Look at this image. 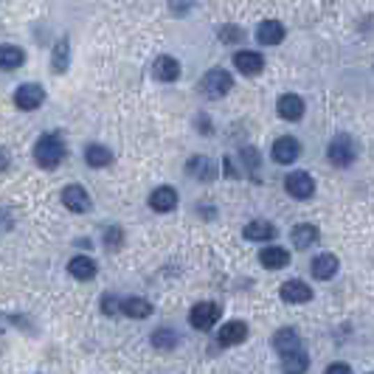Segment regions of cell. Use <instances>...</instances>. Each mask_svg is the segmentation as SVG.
I'll list each match as a JSON object with an SVG mask.
<instances>
[{
    "label": "cell",
    "mask_w": 374,
    "mask_h": 374,
    "mask_svg": "<svg viewBox=\"0 0 374 374\" xmlns=\"http://www.w3.org/2000/svg\"><path fill=\"white\" fill-rule=\"evenodd\" d=\"M248 338V327L242 321H228L226 327H219V343L222 346H237Z\"/></svg>",
    "instance_id": "obj_19"
},
{
    "label": "cell",
    "mask_w": 374,
    "mask_h": 374,
    "mask_svg": "<svg viewBox=\"0 0 374 374\" xmlns=\"http://www.w3.org/2000/svg\"><path fill=\"white\" fill-rule=\"evenodd\" d=\"M42 102H45V91L37 82H26V85H20L15 91V104L20 110H37Z\"/></svg>",
    "instance_id": "obj_7"
},
{
    "label": "cell",
    "mask_w": 374,
    "mask_h": 374,
    "mask_svg": "<svg viewBox=\"0 0 374 374\" xmlns=\"http://www.w3.org/2000/svg\"><path fill=\"white\" fill-rule=\"evenodd\" d=\"M121 237H124V231H121V228H107V234H104L107 248H110V251H113V248H118V245H121Z\"/></svg>",
    "instance_id": "obj_32"
},
{
    "label": "cell",
    "mask_w": 374,
    "mask_h": 374,
    "mask_svg": "<svg viewBox=\"0 0 374 374\" xmlns=\"http://www.w3.org/2000/svg\"><path fill=\"white\" fill-rule=\"evenodd\" d=\"M307 366H310V357H307V352H304L302 346L281 354V368H284V374H304Z\"/></svg>",
    "instance_id": "obj_15"
},
{
    "label": "cell",
    "mask_w": 374,
    "mask_h": 374,
    "mask_svg": "<svg viewBox=\"0 0 374 374\" xmlns=\"http://www.w3.org/2000/svg\"><path fill=\"white\" fill-rule=\"evenodd\" d=\"M242 237L251 240V242H267V240L276 237V228L270 226L267 219H254V222H248V226H245Z\"/></svg>",
    "instance_id": "obj_17"
},
{
    "label": "cell",
    "mask_w": 374,
    "mask_h": 374,
    "mask_svg": "<svg viewBox=\"0 0 374 374\" xmlns=\"http://www.w3.org/2000/svg\"><path fill=\"white\" fill-rule=\"evenodd\" d=\"M298 153H302V146H298V141H295L293 135H281V138H276V141H273V149H270L273 161L281 164V166L293 164V161L298 158Z\"/></svg>",
    "instance_id": "obj_8"
},
{
    "label": "cell",
    "mask_w": 374,
    "mask_h": 374,
    "mask_svg": "<svg viewBox=\"0 0 374 374\" xmlns=\"http://www.w3.org/2000/svg\"><path fill=\"white\" fill-rule=\"evenodd\" d=\"M0 335H3V327H0Z\"/></svg>",
    "instance_id": "obj_36"
},
{
    "label": "cell",
    "mask_w": 374,
    "mask_h": 374,
    "mask_svg": "<svg viewBox=\"0 0 374 374\" xmlns=\"http://www.w3.org/2000/svg\"><path fill=\"white\" fill-rule=\"evenodd\" d=\"M65 155H68V146H65V141L56 132H45L34 143V161L42 169H56L65 161Z\"/></svg>",
    "instance_id": "obj_1"
},
{
    "label": "cell",
    "mask_w": 374,
    "mask_h": 374,
    "mask_svg": "<svg viewBox=\"0 0 374 374\" xmlns=\"http://www.w3.org/2000/svg\"><path fill=\"white\" fill-rule=\"evenodd\" d=\"M85 161H88V166H93V169H104V166L113 164V153H110L107 146H102V143H91V146L85 149Z\"/></svg>",
    "instance_id": "obj_23"
},
{
    "label": "cell",
    "mask_w": 374,
    "mask_h": 374,
    "mask_svg": "<svg viewBox=\"0 0 374 374\" xmlns=\"http://www.w3.org/2000/svg\"><path fill=\"white\" fill-rule=\"evenodd\" d=\"M259 262H262L267 270H281V267L290 265V254H287L284 248H265V251L259 254Z\"/></svg>",
    "instance_id": "obj_26"
},
{
    "label": "cell",
    "mask_w": 374,
    "mask_h": 374,
    "mask_svg": "<svg viewBox=\"0 0 374 374\" xmlns=\"http://www.w3.org/2000/svg\"><path fill=\"white\" fill-rule=\"evenodd\" d=\"M9 164H12L9 153H6V149H3V146H0V172H3V169H9Z\"/></svg>",
    "instance_id": "obj_34"
},
{
    "label": "cell",
    "mask_w": 374,
    "mask_h": 374,
    "mask_svg": "<svg viewBox=\"0 0 374 374\" xmlns=\"http://www.w3.org/2000/svg\"><path fill=\"white\" fill-rule=\"evenodd\" d=\"M298 346H302V335H298L295 329H290V327H281V329L273 335V349H276L279 354L293 352V349H298Z\"/></svg>",
    "instance_id": "obj_22"
},
{
    "label": "cell",
    "mask_w": 374,
    "mask_h": 374,
    "mask_svg": "<svg viewBox=\"0 0 374 374\" xmlns=\"http://www.w3.org/2000/svg\"><path fill=\"white\" fill-rule=\"evenodd\" d=\"M284 189H287V194L295 197V200H310V197L315 194V180H313V175H307V172H290L287 180H284Z\"/></svg>",
    "instance_id": "obj_5"
},
{
    "label": "cell",
    "mask_w": 374,
    "mask_h": 374,
    "mask_svg": "<svg viewBox=\"0 0 374 374\" xmlns=\"http://www.w3.org/2000/svg\"><path fill=\"white\" fill-rule=\"evenodd\" d=\"M310 298H313V290L304 281L290 279L281 284V302H287V304H307Z\"/></svg>",
    "instance_id": "obj_10"
},
{
    "label": "cell",
    "mask_w": 374,
    "mask_h": 374,
    "mask_svg": "<svg viewBox=\"0 0 374 374\" xmlns=\"http://www.w3.org/2000/svg\"><path fill=\"white\" fill-rule=\"evenodd\" d=\"M256 40H259L262 45H279V42L284 40V26H281L279 20H265V23H259V29H256Z\"/></svg>",
    "instance_id": "obj_18"
},
{
    "label": "cell",
    "mask_w": 374,
    "mask_h": 374,
    "mask_svg": "<svg viewBox=\"0 0 374 374\" xmlns=\"http://www.w3.org/2000/svg\"><path fill=\"white\" fill-rule=\"evenodd\" d=\"M231 88H234V77L222 68H211L203 77V93L208 99H222L226 93H231Z\"/></svg>",
    "instance_id": "obj_2"
},
{
    "label": "cell",
    "mask_w": 374,
    "mask_h": 374,
    "mask_svg": "<svg viewBox=\"0 0 374 374\" xmlns=\"http://www.w3.org/2000/svg\"><path fill=\"white\" fill-rule=\"evenodd\" d=\"M327 374H352V368H349V363H332L327 368Z\"/></svg>",
    "instance_id": "obj_33"
},
{
    "label": "cell",
    "mask_w": 374,
    "mask_h": 374,
    "mask_svg": "<svg viewBox=\"0 0 374 374\" xmlns=\"http://www.w3.org/2000/svg\"><path fill=\"white\" fill-rule=\"evenodd\" d=\"M186 172H189L192 178L203 180V183H208V180H214V178H217V166H214V161H211V158H205V155H194V158H189Z\"/></svg>",
    "instance_id": "obj_14"
},
{
    "label": "cell",
    "mask_w": 374,
    "mask_h": 374,
    "mask_svg": "<svg viewBox=\"0 0 374 374\" xmlns=\"http://www.w3.org/2000/svg\"><path fill=\"white\" fill-rule=\"evenodd\" d=\"M219 315H222V307L219 304H214V302H200V304H194L192 307V313H189V321H192V327L194 329H211L217 321H219Z\"/></svg>",
    "instance_id": "obj_4"
},
{
    "label": "cell",
    "mask_w": 374,
    "mask_h": 374,
    "mask_svg": "<svg viewBox=\"0 0 374 374\" xmlns=\"http://www.w3.org/2000/svg\"><path fill=\"white\" fill-rule=\"evenodd\" d=\"M62 205L73 214H85V211H91V194L85 192V186L70 183L62 189Z\"/></svg>",
    "instance_id": "obj_6"
},
{
    "label": "cell",
    "mask_w": 374,
    "mask_h": 374,
    "mask_svg": "<svg viewBox=\"0 0 374 374\" xmlns=\"http://www.w3.org/2000/svg\"><path fill=\"white\" fill-rule=\"evenodd\" d=\"M290 240H293V245L298 248V251H307V248H313L315 242H318V228L315 226H295L293 231H290Z\"/></svg>",
    "instance_id": "obj_20"
},
{
    "label": "cell",
    "mask_w": 374,
    "mask_h": 374,
    "mask_svg": "<svg viewBox=\"0 0 374 374\" xmlns=\"http://www.w3.org/2000/svg\"><path fill=\"white\" fill-rule=\"evenodd\" d=\"M178 332H172V329H158L155 335H153V346L155 349H164V352H169V349H175L178 346Z\"/></svg>",
    "instance_id": "obj_28"
},
{
    "label": "cell",
    "mask_w": 374,
    "mask_h": 374,
    "mask_svg": "<svg viewBox=\"0 0 374 374\" xmlns=\"http://www.w3.org/2000/svg\"><path fill=\"white\" fill-rule=\"evenodd\" d=\"M242 158H245V166H248V172L256 178V169H259V153L254 146H245L242 149Z\"/></svg>",
    "instance_id": "obj_30"
},
{
    "label": "cell",
    "mask_w": 374,
    "mask_h": 374,
    "mask_svg": "<svg viewBox=\"0 0 374 374\" xmlns=\"http://www.w3.org/2000/svg\"><path fill=\"white\" fill-rule=\"evenodd\" d=\"M242 29H237V26H222L219 29V40L222 42H242Z\"/></svg>",
    "instance_id": "obj_29"
},
{
    "label": "cell",
    "mask_w": 374,
    "mask_h": 374,
    "mask_svg": "<svg viewBox=\"0 0 374 374\" xmlns=\"http://www.w3.org/2000/svg\"><path fill=\"white\" fill-rule=\"evenodd\" d=\"M102 310H104V315H113V313H118V310H121V302L107 293V295H102Z\"/></svg>",
    "instance_id": "obj_31"
},
{
    "label": "cell",
    "mask_w": 374,
    "mask_h": 374,
    "mask_svg": "<svg viewBox=\"0 0 374 374\" xmlns=\"http://www.w3.org/2000/svg\"><path fill=\"white\" fill-rule=\"evenodd\" d=\"M153 77L155 79H161V82H175L178 77H180V62L175 59V56H158L155 62H153Z\"/></svg>",
    "instance_id": "obj_12"
},
{
    "label": "cell",
    "mask_w": 374,
    "mask_h": 374,
    "mask_svg": "<svg viewBox=\"0 0 374 374\" xmlns=\"http://www.w3.org/2000/svg\"><path fill=\"white\" fill-rule=\"evenodd\" d=\"M149 208L158 214H169L178 208V192L172 186H158L153 194H149Z\"/></svg>",
    "instance_id": "obj_9"
},
{
    "label": "cell",
    "mask_w": 374,
    "mask_h": 374,
    "mask_svg": "<svg viewBox=\"0 0 374 374\" xmlns=\"http://www.w3.org/2000/svg\"><path fill=\"white\" fill-rule=\"evenodd\" d=\"M121 313L130 315V318H149L153 315V304H149L146 298H141V295H130V298L121 302Z\"/></svg>",
    "instance_id": "obj_21"
},
{
    "label": "cell",
    "mask_w": 374,
    "mask_h": 374,
    "mask_svg": "<svg viewBox=\"0 0 374 374\" xmlns=\"http://www.w3.org/2000/svg\"><path fill=\"white\" fill-rule=\"evenodd\" d=\"M327 155H329V161L335 166H349L354 161V155H357V146H354V141L349 135H335L329 141V146H327Z\"/></svg>",
    "instance_id": "obj_3"
},
{
    "label": "cell",
    "mask_w": 374,
    "mask_h": 374,
    "mask_svg": "<svg viewBox=\"0 0 374 374\" xmlns=\"http://www.w3.org/2000/svg\"><path fill=\"white\" fill-rule=\"evenodd\" d=\"M68 65H70V42H68L65 37H59V40L54 42V51H51V68H54L56 73H65Z\"/></svg>",
    "instance_id": "obj_24"
},
{
    "label": "cell",
    "mask_w": 374,
    "mask_h": 374,
    "mask_svg": "<svg viewBox=\"0 0 374 374\" xmlns=\"http://www.w3.org/2000/svg\"><path fill=\"white\" fill-rule=\"evenodd\" d=\"M178 3H180L183 9H189V6H194V3H197V0H178Z\"/></svg>",
    "instance_id": "obj_35"
},
{
    "label": "cell",
    "mask_w": 374,
    "mask_h": 374,
    "mask_svg": "<svg viewBox=\"0 0 374 374\" xmlns=\"http://www.w3.org/2000/svg\"><path fill=\"white\" fill-rule=\"evenodd\" d=\"M26 62L23 48L17 45H0V70H17Z\"/></svg>",
    "instance_id": "obj_25"
},
{
    "label": "cell",
    "mask_w": 374,
    "mask_h": 374,
    "mask_svg": "<svg viewBox=\"0 0 374 374\" xmlns=\"http://www.w3.org/2000/svg\"><path fill=\"white\" fill-rule=\"evenodd\" d=\"M338 273V256L335 254H321L313 259V276L315 279H332Z\"/></svg>",
    "instance_id": "obj_27"
},
{
    "label": "cell",
    "mask_w": 374,
    "mask_h": 374,
    "mask_svg": "<svg viewBox=\"0 0 374 374\" xmlns=\"http://www.w3.org/2000/svg\"><path fill=\"white\" fill-rule=\"evenodd\" d=\"M96 262L91 259V256H73L70 262H68V273L73 276V279H79V281H91L93 276H96Z\"/></svg>",
    "instance_id": "obj_16"
},
{
    "label": "cell",
    "mask_w": 374,
    "mask_h": 374,
    "mask_svg": "<svg viewBox=\"0 0 374 374\" xmlns=\"http://www.w3.org/2000/svg\"><path fill=\"white\" fill-rule=\"evenodd\" d=\"M234 65H237V70L245 73V77H256V73H262V68H265V59L256 51H237Z\"/></svg>",
    "instance_id": "obj_13"
},
{
    "label": "cell",
    "mask_w": 374,
    "mask_h": 374,
    "mask_svg": "<svg viewBox=\"0 0 374 374\" xmlns=\"http://www.w3.org/2000/svg\"><path fill=\"white\" fill-rule=\"evenodd\" d=\"M276 110H279L281 118H287V121H298V118L304 116V99L298 96V93H284V96H279Z\"/></svg>",
    "instance_id": "obj_11"
}]
</instances>
